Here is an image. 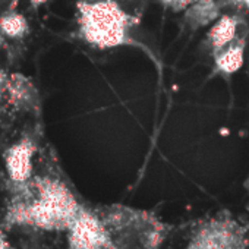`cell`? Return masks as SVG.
<instances>
[{
  "instance_id": "1",
  "label": "cell",
  "mask_w": 249,
  "mask_h": 249,
  "mask_svg": "<svg viewBox=\"0 0 249 249\" xmlns=\"http://www.w3.org/2000/svg\"><path fill=\"white\" fill-rule=\"evenodd\" d=\"M31 186L19 192L27 210V226L43 230H68L82 208L71 191L60 182L38 178Z\"/></svg>"
},
{
  "instance_id": "2",
  "label": "cell",
  "mask_w": 249,
  "mask_h": 249,
  "mask_svg": "<svg viewBox=\"0 0 249 249\" xmlns=\"http://www.w3.org/2000/svg\"><path fill=\"white\" fill-rule=\"evenodd\" d=\"M79 22L84 38L101 49L114 47L128 36L129 19L111 0L79 3Z\"/></svg>"
},
{
  "instance_id": "3",
  "label": "cell",
  "mask_w": 249,
  "mask_h": 249,
  "mask_svg": "<svg viewBox=\"0 0 249 249\" xmlns=\"http://www.w3.org/2000/svg\"><path fill=\"white\" fill-rule=\"evenodd\" d=\"M245 230L231 218L204 223L183 249H245Z\"/></svg>"
},
{
  "instance_id": "4",
  "label": "cell",
  "mask_w": 249,
  "mask_h": 249,
  "mask_svg": "<svg viewBox=\"0 0 249 249\" xmlns=\"http://www.w3.org/2000/svg\"><path fill=\"white\" fill-rule=\"evenodd\" d=\"M111 240L103 221L81 208L68 229V249H110Z\"/></svg>"
},
{
  "instance_id": "5",
  "label": "cell",
  "mask_w": 249,
  "mask_h": 249,
  "mask_svg": "<svg viewBox=\"0 0 249 249\" xmlns=\"http://www.w3.org/2000/svg\"><path fill=\"white\" fill-rule=\"evenodd\" d=\"M36 147L31 141L22 140L14 144L5 156L8 173L14 183H25L33 173V157Z\"/></svg>"
},
{
  "instance_id": "6",
  "label": "cell",
  "mask_w": 249,
  "mask_h": 249,
  "mask_svg": "<svg viewBox=\"0 0 249 249\" xmlns=\"http://www.w3.org/2000/svg\"><path fill=\"white\" fill-rule=\"evenodd\" d=\"M6 91L11 97V101L18 107L33 104V100L36 98V91L33 84L21 73H14L8 76Z\"/></svg>"
},
{
  "instance_id": "7",
  "label": "cell",
  "mask_w": 249,
  "mask_h": 249,
  "mask_svg": "<svg viewBox=\"0 0 249 249\" xmlns=\"http://www.w3.org/2000/svg\"><path fill=\"white\" fill-rule=\"evenodd\" d=\"M236 34V21L230 17H223L210 31V41L215 50H221L233 43Z\"/></svg>"
},
{
  "instance_id": "8",
  "label": "cell",
  "mask_w": 249,
  "mask_h": 249,
  "mask_svg": "<svg viewBox=\"0 0 249 249\" xmlns=\"http://www.w3.org/2000/svg\"><path fill=\"white\" fill-rule=\"evenodd\" d=\"M217 68L224 73L236 72L243 63V46L239 43H231L227 47L221 49L215 57Z\"/></svg>"
},
{
  "instance_id": "9",
  "label": "cell",
  "mask_w": 249,
  "mask_h": 249,
  "mask_svg": "<svg viewBox=\"0 0 249 249\" xmlns=\"http://www.w3.org/2000/svg\"><path fill=\"white\" fill-rule=\"evenodd\" d=\"M0 33L11 38H22L28 33V22L18 12H6L0 18Z\"/></svg>"
},
{
  "instance_id": "10",
  "label": "cell",
  "mask_w": 249,
  "mask_h": 249,
  "mask_svg": "<svg viewBox=\"0 0 249 249\" xmlns=\"http://www.w3.org/2000/svg\"><path fill=\"white\" fill-rule=\"evenodd\" d=\"M161 2L170 8H175V9H182L185 8L188 3H189V0H161Z\"/></svg>"
},
{
  "instance_id": "11",
  "label": "cell",
  "mask_w": 249,
  "mask_h": 249,
  "mask_svg": "<svg viewBox=\"0 0 249 249\" xmlns=\"http://www.w3.org/2000/svg\"><path fill=\"white\" fill-rule=\"evenodd\" d=\"M0 249H14V248L11 246V243L5 239V236H3L2 231H0Z\"/></svg>"
},
{
  "instance_id": "12",
  "label": "cell",
  "mask_w": 249,
  "mask_h": 249,
  "mask_svg": "<svg viewBox=\"0 0 249 249\" xmlns=\"http://www.w3.org/2000/svg\"><path fill=\"white\" fill-rule=\"evenodd\" d=\"M47 0H31V3L34 5V6H40V5H43V3H46Z\"/></svg>"
},
{
  "instance_id": "13",
  "label": "cell",
  "mask_w": 249,
  "mask_h": 249,
  "mask_svg": "<svg viewBox=\"0 0 249 249\" xmlns=\"http://www.w3.org/2000/svg\"><path fill=\"white\" fill-rule=\"evenodd\" d=\"M240 2H242L246 8H249V0H240Z\"/></svg>"
},
{
  "instance_id": "14",
  "label": "cell",
  "mask_w": 249,
  "mask_h": 249,
  "mask_svg": "<svg viewBox=\"0 0 249 249\" xmlns=\"http://www.w3.org/2000/svg\"><path fill=\"white\" fill-rule=\"evenodd\" d=\"M81 2H84V3H89V2H97V0H81Z\"/></svg>"
}]
</instances>
